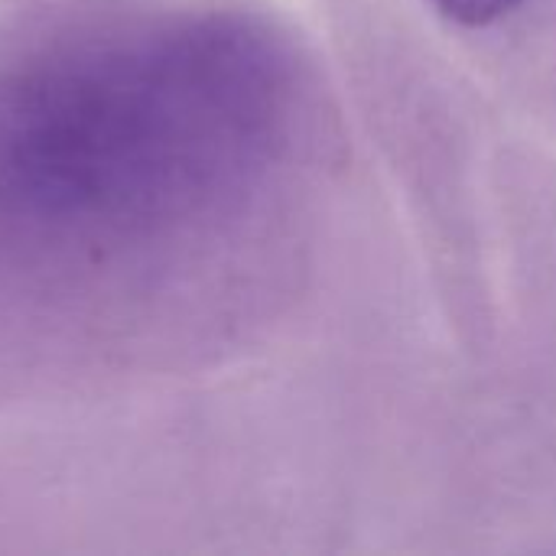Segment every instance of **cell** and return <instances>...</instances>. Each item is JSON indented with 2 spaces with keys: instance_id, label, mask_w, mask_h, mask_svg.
Wrapping results in <instances>:
<instances>
[{
  "instance_id": "obj_1",
  "label": "cell",
  "mask_w": 556,
  "mask_h": 556,
  "mask_svg": "<svg viewBox=\"0 0 556 556\" xmlns=\"http://www.w3.org/2000/svg\"><path fill=\"white\" fill-rule=\"evenodd\" d=\"M450 20L466 23V26H489L511 10H518L525 0H433Z\"/></svg>"
}]
</instances>
